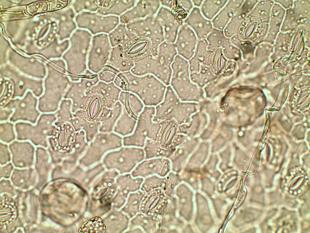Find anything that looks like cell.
<instances>
[{
    "instance_id": "11",
    "label": "cell",
    "mask_w": 310,
    "mask_h": 233,
    "mask_svg": "<svg viewBox=\"0 0 310 233\" xmlns=\"http://www.w3.org/2000/svg\"><path fill=\"white\" fill-rule=\"evenodd\" d=\"M103 220L100 217H94L82 223L78 229L80 233H103L106 230Z\"/></svg>"
},
{
    "instance_id": "2",
    "label": "cell",
    "mask_w": 310,
    "mask_h": 233,
    "mask_svg": "<svg viewBox=\"0 0 310 233\" xmlns=\"http://www.w3.org/2000/svg\"><path fill=\"white\" fill-rule=\"evenodd\" d=\"M126 25L127 28L136 35L149 39L153 46L152 55L157 56L159 46L165 39L163 27L155 15L136 20Z\"/></svg>"
},
{
    "instance_id": "1",
    "label": "cell",
    "mask_w": 310,
    "mask_h": 233,
    "mask_svg": "<svg viewBox=\"0 0 310 233\" xmlns=\"http://www.w3.org/2000/svg\"><path fill=\"white\" fill-rule=\"evenodd\" d=\"M126 89L137 96L146 106H156L163 100L167 86L152 75L137 76L129 71Z\"/></svg>"
},
{
    "instance_id": "5",
    "label": "cell",
    "mask_w": 310,
    "mask_h": 233,
    "mask_svg": "<svg viewBox=\"0 0 310 233\" xmlns=\"http://www.w3.org/2000/svg\"><path fill=\"white\" fill-rule=\"evenodd\" d=\"M161 6L160 1H137L132 8L120 15V21L126 25L148 16H155Z\"/></svg>"
},
{
    "instance_id": "12",
    "label": "cell",
    "mask_w": 310,
    "mask_h": 233,
    "mask_svg": "<svg viewBox=\"0 0 310 233\" xmlns=\"http://www.w3.org/2000/svg\"><path fill=\"white\" fill-rule=\"evenodd\" d=\"M15 136L13 128L11 124L1 125L0 139L2 141L9 143L15 138Z\"/></svg>"
},
{
    "instance_id": "10",
    "label": "cell",
    "mask_w": 310,
    "mask_h": 233,
    "mask_svg": "<svg viewBox=\"0 0 310 233\" xmlns=\"http://www.w3.org/2000/svg\"><path fill=\"white\" fill-rule=\"evenodd\" d=\"M177 55L174 43L164 40L159 46L157 57L160 63L171 65Z\"/></svg>"
},
{
    "instance_id": "8",
    "label": "cell",
    "mask_w": 310,
    "mask_h": 233,
    "mask_svg": "<svg viewBox=\"0 0 310 233\" xmlns=\"http://www.w3.org/2000/svg\"><path fill=\"white\" fill-rule=\"evenodd\" d=\"M160 64L157 56L150 55L134 62V66L130 72L134 75L142 76L152 75L155 76Z\"/></svg>"
},
{
    "instance_id": "13",
    "label": "cell",
    "mask_w": 310,
    "mask_h": 233,
    "mask_svg": "<svg viewBox=\"0 0 310 233\" xmlns=\"http://www.w3.org/2000/svg\"><path fill=\"white\" fill-rule=\"evenodd\" d=\"M11 156L7 145L3 143H0V160L1 162L5 163L10 160Z\"/></svg>"
},
{
    "instance_id": "14",
    "label": "cell",
    "mask_w": 310,
    "mask_h": 233,
    "mask_svg": "<svg viewBox=\"0 0 310 233\" xmlns=\"http://www.w3.org/2000/svg\"><path fill=\"white\" fill-rule=\"evenodd\" d=\"M161 6L171 10L173 4V0H160Z\"/></svg>"
},
{
    "instance_id": "4",
    "label": "cell",
    "mask_w": 310,
    "mask_h": 233,
    "mask_svg": "<svg viewBox=\"0 0 310 233\" xmlns=\"http://www.w3.org/2000/svg\"><path fill=\"white\" fill-rule=\"evenodd\" d=\"M19 127L15 126L16 139L20 140H29L36 146L47 147L49 144L47 137L52 134L55 127L39 126Z\"/></svg>"
},
{
    "instance_id": "3",
    "label": "cell",
    "mask_w": 310,
    "mask_h": 233,
    "mask_svg": "<svg viewBox=\"0 0 310 233\" xmlns=\"http://www.w3.org/2000/svg\"><path fill=\"white\" fill-rule=\"evenodd\" d=\"M125 57L134 62L152 54L153 46L148 38L136 35L124 46Z\"/></svg>"
},
{
    "instance_id": "6",
    "label": "cell",
    "mask_w": 310,
    "mask_h": 233,
    "mask_svg": "<svg viewBox=\"0 0 310 233\" xmlns=\"http://www.w3.org/2000/svg\"><path fill=\"white\" fill-rule=\"evenodd\" d=\"M163 27L165 40L174 43L183 24L175 17L170 10L161 6L155 15Z\"/></svg>"
},
{
    "instance_id": "9",
    "label": "cell",
    "mask_w": 310,
    "mask_h": 233,
    "mask_svg": "<svg viewBox=\"0 0 310 233\" xmlns=\"http://www.w3.org/2000/svg\"><path fill=\"white\" fill-rule=\"evenodd\" d=\"M189 28L183 24L180 27L174 43L178 54L188 57L190 51V33Z\"/></svg>"
},
{
    "instance_id": "7",
    "label": "cell",
    "mask_w": 310,
    "mask_h": 233,
    "mask_svg": "<svg viewBox=\"0 0 310 233\" xmlns=\"http://www.w3.org/2000/svg\"><path fill=\"white\" fill-rule=\"evenodd\" d=\"M9 147L14 163L33 161L35 149L30 142L15 141L9 144Z\"/></svg>"
}]
</instances>
